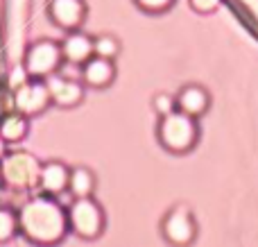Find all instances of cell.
Masks as SVG:
<instances>
[{
  "label": "cell",
  "mask_w": 258,
  "mask_h": 247,
  "mask_svg": "<svg viewBox=\"0 0 258 247\" xmlns=\"http://www.w3.org/2000/svg\"><path fill=\"white\" fill-rule=\"evenodd\" d=\"M18 229L32 243H57L68 229V213H63V209L48 195L34 198L18 213Z\"/></svg>",
  "instance_id": "obj_1"
},
{
  "label": "cell",
  "mask_w": 258,
  "mask_h": 247,
  "mask_svg": "<svg viewBox=\"0 0 258 247\" xmlns=\"http://www.w3.org/2000/svg\"><path fill=\"white\" fill-rule=\"evenodd\" d=\"M161 118L163 120L159 122V141L165 150L181 154L195 148L197 136H200L195 116L186 111H170Z\"/></svg>",
  "instance_id": "obj_2"
},
{
  "label": "cell",
  "mask_w": 258,
  "mask_h": 247,
  "mask_svg": "<svg viewBox=\"0 0 258 247\" xmlns=\"http://www.w3.org/2000/svg\"><path fill=\"white\" fill-rule=\"evenodd\" d=\"M68 227L82 238H98L104 229V213L98 202L89 198H77L68 211Z\"/></svg>",
  "instance_id": "obj_3"
},
{
  "label": "cell",
  "mask_w": 258,
  "mask_h": 247,
  "mask_svg": "<svg viewBox=\"0 0 258 247\" xmlns=\"http://www.w3.org/2000/svg\"><path fill=\"white\" fill-rule=\"evenodd\" d=\"M39 163L30 157V154H12V157H5L3 161V179L7 181L14 189H30V186L39 184Z\"/></svg>",
  "instance_id": "obj_4"
},
{
  "label": "cell",
  "mask_w": 258,
  "mask_h": 247,
  "mask_svg": "<svg viewBox=\"0 0 258 247\" xmlns=\"http://www.w3.org/2000/svg\"><path fill=\"white\" fill-rule=\"evenodd\" d=\"M63 59L61 45L54 41H39L27 50L25 57V71L32 77H48L59 68Z\"/></svg>",
  "instance_id": "obj_5"
},
{
  "label": "cell",
  "mask_w": 258,
  "mask_h": 247,
  "mask_svg": "<svg viewBox=\"0 0 258 247\" xmlns=\"http://www.w3.org/2000/svg\"><path fill=\"white\" fill-rule=\"evenodd\" d=\"M195 220H192V213L188 207L179 204L172 211L165 216L163 220V234L170 243L174 245H188L195 238Z\"/></svg>",
  "instance_id": "obj_6"
},
{
  "label": "cell",
  "mask_w": 258,
  "mask_h": 247,
  "mask_svg": "<svg viewBox=\"0 0 258 247\" xmlns=\"http://www.w3.org/2000/svg\"><path fill=\"white\" fill-rule=\"evenodd\" d=\"M16 109L23 116H34V113L43 111L50 102H52V95L45 82H23L16 91Z\"/></svg>",
  "instance_id": "obj_7"
},
{
  "label": "cell",
  "mask_w": 258,
  "mask_h": 247,
  "mask_svg": "<svg viewBox=\"0 0 258 247\" xmlns=\"http://www.w3.org/2000/svg\"><path fill=\"white\" fill-rule=\"evenodd\" d=\"M50 16L63 30H75L84 21L86 7L82 0H50Z\"/></svg>",
  "instance_id": "obj_8"
},
{
  "label": "cell",
  "mask_w": 258,
  "mask_h": 247,
  "mask_svg": "<svg viewBox=\"0 0 258 247\" xmlns=\"http://www.w3.org/2000/svg\"><path fill=\"white\" fill-rule=\"evenodd\" d=\"M68 179H71V170L57 161L45 163L39 172V186L45 195H59L61 191H66Z\"/></svg>",
  "instance_id": "obj_9"
},
{
  "label": "cell",
  "mask_w": 258,
  "mask_h": 247,
  "mask_svg": "<svg viewBox=\"0 0 258 247\" xmlns=\"http://www.w3.org/2000/svg\"><path fill=\"white\" fill-rule=\"evenodd\" d=\"M82 80L86 82L89 86H95V89H102V86L111 84L113 75H116V71H113V64L111 59H104V57H91L89 61L82 64Z\"/></svg>",
  "instance_id": "obj_10"
},
{
  "label": "cell",
  "mask_w": 258,
  "mask_h": 247,
  "mask_svg": "<svg viewBox=\"0 0 258 247\" xmlns=\"http://www.w3.org/2000/svg\"><path fill=\"white\" fill-rule=\"evenodd\" d=\"M50 95H52V102L61 104V107H71V104H77L84 95V89H82L77 82L66 80V77H52L48 82Z\"/></svg>",
  "instance_id": "obj_11"
},
{
  "label": "cell",
  "mask_w": 258,
  "mask_h": 247,
  "mask_svg": "<svg viewBox=\"0 0 258 247\" xmlns=\"http://www.w3.org/2000/svg\"><path fill=\"white\" fill-rule=\"evenodd\" d=\"M61 52L71 64H84L93 57V41L82 32H73L61 43Z\"/></svg>",
  "instance_id": "obj_12"
},
{
  "label": "cell",
  "mask_w": 258,
  "mask_h": 247,
  "mask_svg": "<svg viewBox=\"0 0 258 247\" xmlns=\"http://www.w3.org/2000/svg\"><path fill=\"white\" fill-rule=\"evenodd\" d=\"M177 107L179 111H186L197 118L209 109V93L202 86H183L177 95Z\"/></svg>",
  "instance_id": "obj_13"
},
{
  "label": "cell",
  "mask_w": 258,
  "mask_h": 247,
  "mask_svg": "<svg viewBox=\"0 0 258 247\" xmlns=\"http://www.w3.org/2000/svg\"><path fill=\"white\" fill-rule=\"evenodd\" d=\"M95 189V179L91 175V170L86 168H75L71 170V179H68V191H71L75 198H89Z\"/></svg>",
  "instance_id": "obj_14"
},
{
  "label": "cell",
  "mask_w": 258,
  "mask_h": 247,
  "mask_svg": "<svg viewBox=\"0 0 258 247\" xmlns=\"http://www.w3.org/2000/svg\"><path fill=\"white\" fill-rule=\"evenodd\" d=\"M27 134V120L23 113H9L0 120V136L5 141H21Z\"/></svg>",
  "instance_id": "obj_15"
},
{
  "label": "cell",
  "mask_w": 258,
  "mask_h": 247,
  "mask_svg": "<svg viewBox=\"0 0 258 247\" xmlns=\"http://www.w3.org/2000/svg\"><path fill=\"white\" fill-rule=\"evenodd\" d=\"M18 229V216L9 209H0V243L9 240Z\"/></svg>",
  "instance_id": "obj_16"
},
{
  "label": "cell",
  "mask_w": 258,
  "mask_h": 247,
  "mask_svg": "<svg viewBox=\"0 0 258 247\" xmlns=\"http://www.w3.org/2000/svg\"><path fill=\"white\" fill-rule=\"evenodd\" d=\"M118 52H120V48H118V41L113 36H100L93 41V54H98V57L113 59L118 57Z\"/></svg>",
  "instance_id": "obj_17"
},
{
  "label": "cell",
  "mask_w": 258,
  "mask_h": 247,
  "mask_svg": "<svg viewBox=\"0 0 258 247\" xmlns=\"http://www.w3.org/2000/svg\"><path fill=\"white\" fill-rule=\"evenodd\" d=\"M174 107H177V100L170 98L168 93H159V95L154 98V109L161 113V116H165V113L174 111Z\"/></svg>",
  "instance_id": "obj_18"
},
{
  "label": "cell",
  "mask_w": 258,
  "mask_h": 247,
  "mask_svg": "<svg viewBox=\"0 0 258 247\" xmlns=\"http://www.w3.org/2000/svg\"><path fill=\"white\" fill-rule=\"evenodd\" d=\"M174 0H136L138 7L147 9V12H165Z\"/></svg>",
  "instance_id": "obj_19"
},
{
  "label": "cell",
  "mask_w": 258,
  "mask_h": 247,
  "mask_svg": "<svg viewBox=\"0 0 258 247\" xmlns=\"http://www.w3.org/2000/svg\"><path fill=\"white\" fill-rule=\"evenodd\" d=\"M190 5L195 12H213L220 5V0H190Z\"/></svg>",
  "instance_id": "obj_20"
},
{
  "label": "cell",
  "mask_w": 258,
  "mask_h": 247,
  "mask_svg": "<svg viewBox=\"0 0 258 247\" xmlns=\"http://www.w3.org/2000/svg\"><path fill=\"white\" fill-rule=\"evenodd\" d=\"M3 157H5V139L0 136V159H3Z\"/></svg>",
  "instance_id": "obj_21"
},
{
  "label": "cell",
  "mask_w": 258,
  "mask_h": 247,
  "mask_svg": "<svg viewBox=\"0 0 258 247\" xmlns=\"http://www.w3.org/2000/svg\"><path fill=\"white\" fill-rule=\"evenodd\" d=\"M0 181H3V175H0Z\"/></svg>",
  "instance_id": "obj_22"
}]
</instances>
